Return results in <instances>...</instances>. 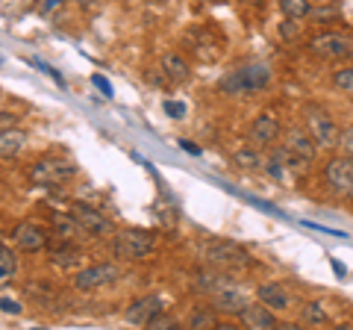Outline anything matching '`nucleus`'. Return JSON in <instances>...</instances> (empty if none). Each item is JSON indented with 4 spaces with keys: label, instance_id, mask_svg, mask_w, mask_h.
<instances>
[{
    "label": "nucleus",
    "instance_id": "nucleus-1",
    "mask_svg": "<svg viewBox=\"0 0 353 330\" xmlns=\"http://www.w3.org/2000/svg\"><path fill=\"white\" fill-rule=\"evenodd\" d=\"M197 254L203 257V262H209L212 269H248L250 257L245 248H239L236 242H224V239H203L197 245Z\"/></svg>",
    "mask_w": 353,
    "mask_h": 330
},
{
    "label": "nucleus",
    "instance_id": "nucleus-2",
    "mask_svg": "<svg viewBox=\"0 0 353 330\" xmlns=\"http://www.w3.org/2000/svg\"><path fill=\"white\" fill-rule=\"evenodd\" d=\"M71 177H77V165L68 157H41L30 168V183L39 189H57Z\"/></svg>",
    "mask_w": 353,
    "mask_h": 330
},
{
    "label": "nucleus",
    "instance_id": "nucleus-3",
    "mask_svg": "<svg viewBox=\"0 0 353 330\" xmlns=\"http://www.w3.org/2000/svg\"><path fill=\"white\" fill-rule=\"evenodd\" d=\"M153 248H157V233H150V230H141V227H127L115 233L112 239V254L118 260H145L153 254Z\"/></svg>",
    "mask_w": 353,
    "mask_h": 330
},
{
    "label": "nucleus",
    "instance_id": "nucleus-4",
    "mask_svg": "<svg viewBox=\"0 0 353 330\" xmlns=\"http://www.w3.org/2000/svg\"><path fill=\"white\" fill-rule=\"evenodd\" d=\"M324 183L327 189L345 197V201H353V157L341 153V157H333L324 165Z\"/></svg>",
    "mask_w": 353,
    "mask_h": 330
},
{
    "label": "nucleus",
    "instance_id": "nucleus-5",
    "mask_svg": "<svg viewBox=\"0 0 353 330\" xmlns=\"http://www.w3.org/2000/svg\"><path fill=\"white\" fill-rule=\"evenodd\" d=\"M309 50L321 59H350L353 57V36L347 32H336V30H327V32H318L309 41Z\"/></svg>",
    "mask_w": 353,
    "mask_h": 330
},
{
    "label": "nucleus",
    "instance_id": "nucleus-6",
    "mask_svg": "<svg viewBox=\"0 0 353 330\" xmlns=\"http://www.w3.org/2000/svg\"><path fill=\"white\" fill-rule=\"evenodd\" d=\"M271 83V68H265V65H241V68L233 74V77H227L224 83V92L230 95H241V92H262L265 86Z\"/></svg>",
    "mask_w": 353,
    "mask_h": 330
},
{
    "label": "nucleus",
    "instance_id": "nucleus-7",
    "mask_svg": "<svg viewBox=\"0 0 353 330\" xmlns=\"http://www.w3.org/2000/svg\"><path fill=\"white\" fill-rule=\"evenodd\" d=\"M306 130H309V136L315 139L318 148H327V151L330 148H339L341 127L324 113V109H315V106L306 109Z\"/></svg>",
    "mask_w": 353,
    "mask_h": 330
},
{
    "label": "nucleus",
    "instance_id": "nucleus-8",
    "mask_svg": "<svg viewBox=\"0 0 353 330\" xmlns=\"http://www.w3.org/2000/svg\"><path fill=\"white\" fill-rule=\"evenodd\" d=\"M118 274L121 271H118V266H112V262H97V266H88L83 271H77L74 286L80 292H94V289H101V286L115 283Z\"/></svg>",
    "mask_w": 353,
    "mask_h": 330
},
{
    "label": "nucleus",
    "instance_id": "nucleus-9",
    "mask_svg": "<svg viewBox=\"0 0 353 330\" xmlns=\"http://www.w3.org/2000/svg\"><path fill=\"white\" fill-rule=\"evenodd\" d=\"M71 215L77 218V224L85 230V236L103 239V236L112 233V222H109L103 213H97L94 206H88V204H71Z\"/></svg>",
    "mask_w": 353,
    "mask_h": 330
},
{
    "label": "nucleus",
    "instance_id": "nucleus-10",
    "mask_svg": "<svg viewBox=\"0 0 353 330\" xmlns=\"http://www.w3.org/2000/svg\"><path fill=\"white\" fill-rule=\"evenodd\" d=\"M306 168V159L303 157H297V153L292 148H277L268 157V174L271 177H277V180H285V177H297Z\"/></svg>",
    "mask_w": 353,
    "mask_h": 330
},
{
    "label": "nucleus",
    "instance_id": "nucleus-11",
    "mask_svg": "<svg viewBox=\"0 0 353 330\" xmlns=\"http://www.w3.org/2000/svg\"><path fill=\"white\" fill-rule=\"evenodd\" d=\"M12 239L21 251H27V254H36V251L48 248V233H44V227L39 222H18L12 230Z\"/></svg>",
    "mask_w": 353,
    "mask_h": 330
},
{
    "label": "nucleus",
    "instance_id": "nucleus-12",
    "mask_svg": "<svg viewBox=\"0 0 353 330\" xmlns=\"http://www.w3.org/2000/svg\"><path fill=\"white\" fill-rule=\"evenodd\" d=\"M280 139V118L274 113H259L253 118L250 124V142L256 148H265V145H274Z\"/></svg>",
    "mask_w": 353,
    "mask_h": 330
},
{
    "label": "nucleus",
    "instance_id": "nucleus-13",
    "mask_svg": "<svg viewBox=\"0 0 353 330\" xmlns=\"http://www.w3.org/2000/svg\"><path fill=\"white\" fill-rule=\"evenodd\" d=\"M162 313V301L148 295V298H139L136 304H130V310L124 313V318L132 324V327H148L153 324V318Z\"/></svg>",
    "mask_w": 353,
    "mask_h": 330
},
{
    "label": "nucleus",
    "instance_id": "nucleus-14",
    "mask_svg": "<svg viewBox=\"0 0 353 330\" xmlns=\"http://www.w3.org/2000/svg\"><path fill=\"white\" fill-rule=\"evenodd\" d=\"M250 301H248V295L241 292V289H236V286H224V289H218L215 295H212V307L218 313H224V316H239L241 310H245Z\"/></svg>",
    "mask_w": 353,
    "mask_h": 330
},
{
    "label": "nucleus",
    "instance_id": "nucleus-15",
    "mask_svg": "<svg viewBox=\"0 0 353 330\" xmlns=\"http://www.w3.org/2000/svg\"><path fill=\"white\" fill-rule=\"evenodd\" d=\"M241 324L245 327H253V330H268V327H277V318H274V310L265 307L262 301L259 304H248L245 310L239 313Z\"/></svg>",
    "mask_w": 353,
    "mask_h": 330
},
{
    "label": "nucleus",
    "instance_id": "nucleus-16",
    "mask_svg": "<svg viewBox=\"0 0 353 330\" xmlns=\"http://www.w3.org/2000/svg\"><path fill=\"white\" fill-rule=\"evenodd\" d=\"M256 298L265 307H271L274 313H283V310H289L292 307V298H289V292H285L283 283H262L256 289Z\"/></svg>",
    "mask_w": 353,
    "mask_h": 330
},
{
    "label": "nucleus",
    "instance_id": "nucleus-17",
    "mask_svg": "<svg viewBox=\"0 0 353 330\" xmlns=\"http://www.w3.org/2000/svg\"><path fill=\"white\" fill-rule=\"evenodd\" d=\"M50 262L57 269H77L83 262V251L77 248V242L68 239H59V245L50 248Z\"/></svg>",
    "mask_w": 353,
    "mask_h": 330
},
{
    "label": "nucleus",
    "instance_id": "nucleus-18",
    "mask_svg": "<svg viewBox=\"0 0 353 330\" xmlns=\"http://www.w3.org/2000/svg\"><path fill=\"white\" fill-rule=\"evenodd\" d=\"M50 224L57 230L59 239H68V242H80L85 236V230L77 224V218L71 213H50Z\"/></svg>",
    "mask_w": 353,
    "mask_h": 330
},
{
    "label": "nucleus",
    "instance_id": "nucleus-19",
    "mask_svg": "<svg viewBox=\"0 0 353 330\" xmlns=\"http://www.w3.org/2000/svg\"><path fill=\"white\" fill-rule=\"evenodd\" d=\"M285 148H292L297 157H303L306 162H312L315 159V153H318V145H315V139L303 133V130H289V136H285Z\"/></svg>",
    "mask_w": 353,
    "mask_h": 330
},
{
    "label": "nucleus",
    "instance_id": "nucleus-20",
    "mask_svg": "<svg viewBox=\"0 0 353 330\" xmlns=\"http://www.w3.org/2000/svg\"><path fill=\"white\" fill-rule=\"evenodd\" d=\"M24 145H27V133H24V130H18V127L0 130V159L18 157Z\"/></svg>",
    "mask_w": 353,
    "mask_h": 330
},
{
    "label": "nucleus",
    "instance_id": "nucleus-21",
    "mask_svg": "<svg viewBox=\"0 0 353 330\" xmlns=\"http://www.w3.org/2000/svg\"><path fill=\"white\" fill-rule=\"evenodd\" d=\"M15 271H18V257H15V251L0 242V289L12 283Z\"/></svg>",
    "mask_w": 353,
    "mask_h": 330
},
{
    "label": "nucleus",
    "instance_id": "nucleus-22",
    "mask_svg": "<svg viewBox=\"0 0 353 330\" xmlns=\"http://www.w3.org/2000/svg\"><path fill=\"white\" fill-rule=\"evenodd\" d=\"M162 68H165V74H168L174 83H185V80H189V65H185V59L180 57V53H165V57H162Z\"/></svg>",
    "mask_w": 353,
    "mask_h": 330
},
{
    "label": "nucleus",
    "instance_id": "nucleus-23",
    "mask_svg": "<svg viewBox=\"0 0 353 330\" xmlns=\"http://www.w3.org/2000/svg\"><path fill=\"white\" fill-rule=\"evenodd\" d=\"M280 12L285 18L301 21L306 15H312V6H309V0H280Z\"/></svg>",
    "mask_w": 353,
    "mask_h": 330
},
{
    "label": "nucleus",
    "instance_id": "nucleus-24",
    "mask_svg": "<svg viewBox=\"0 0 353 330\" xmlns=\"http://www.w3.org/2000/svg\"><path fill=\"white\" fill-rule=\"evenodd\" d=\"M189 327H218V310L212 307V310H192V316H189V322H185Z\"/></svg>",
    "mask_w": 353,
    "mask_h": 330
},
{
    "label": "nucleus",
    "instance_id": "nucleus-25",
    "mask_svg": "<svg viewBox=\"0 0 353 330\" xmlns=\"http://www.w3.org/2000/svg\"><path fill=\"white\" fill-rule=\"evenodd\" d=\"M303 318H306L309 324H327V322H330V316L324 313L321 301H309V304H306V310H303Z\"/></svg>",
    "mask_w": 353,
    "mask_h": 330
},
{
    "label": "nucleus",
    "instance_id": "nucleus-26",
    "mask_svg": "<svg viewBox=\"0 0 353 330\" xmlns=\"http://www.w3.org/2000/svg\"><path fill=\"white\" fill-rule=\"evenodd\" d=\"M333 86L341 92H350L353 95V65H347V68H339L333 74Z\"/></svg>",
    "mask_w": 353,
    "mask_h": 330
},
{
    "label": "nucleus",
    "instance_id": "nucleus-27",
    "mask_svg": "<svg viewBox=\"0 0 353 330\" xmlns=\"http://www.w3.org/2000/svg\"><path fill=\"white\" fill-rule=\"evenodd\" d=\"M236 162L241 165V168H259L256 151H239V153H236Z\"/></svg>",
    "mask_w": 353,
    "mask_h": 330
},
{
    "label": "nucleus",
    "instance_id": "nucleus-28",
    "mask_svg": "<svg viewBox=\"0 0 353 330\" xmlns=\"http://www.w3.org/2000/svg\"><path fill=\"white\" fill-rule=\"evenodd\" d=\"M339 148L347 153V157H353V130H341V139H339Z\"/></svg>",
    "mask_w": 353,
    "mask_h": 330
},
{
    "label": "nucleus",
    "instance_id": "nucleus-29",
    "mask_svg": "<svg viewBox=\"0 0 353 330\" xmlns=\"http://www.w3.org/2000/svg\"><path fill=\"white\" fill-rule=\"evenodd\" d=\"M59 6H62V0H41V3H39V15H44V18H48V15H53V12H57Z\"/></svg>",
    "mask_w": 353,
    "mask_h": 330
},
{
    "label": "nucleus",
    "instance_id": "nucleus-30",
    "mask_svg": "<svg viewBox=\"0 0 353 330\" xmlns=\"http://www.w3.org/2000/svg\"><path fill=\"white\" fill-rule=\"evenodd\" d=\"M280 36H283V39H294V36H297L294 18H285V21H283V24H280Z\"/></svg>",
    "mask_w": 353,
    "mask_h": 330
},
{
    "label": "nucleus",
    "instance_id": "nucleus-31",
    "mask_svg": "<svg viewBox=\"0 0 353 330\" xmlns=\"http://www.w3.org/2000/svg\"><path fill=\"white\" fill-rule=\"evenodd\" d=\"M312 15H315L318 21H333V18H339V6H330V9H312Z\"/></svg>",
    "mask_w": 353,
    "mask_h": 330
},
{
    "label": "nucleus",
    "instance_id": "nucleus-32",
    "mask_svg": "<svg viewBox=\"0 0 353 330\" xmlns=\"http://www.w3.org/2000/svg\"><path fill=\"white\" fill-rule=\"evenodd\" d=\"M0 313H12V316H18V313H21V304L12 301V298H0Z\"/></svg>",
    "mask_w": 353,
    "mask_h": 330
},
{
    "label": "nucleus",
    "instance_id": "nucleus-33",
    "mask_svg": "<svg viewBox=\"0 0 353 330\" xmlns=\"http://www.w3.org/2000/svg\"><path fill=\"white\" fill-rule=\"evenodd\" d=\"M165 113H168L171 118H183L185 106H183V104H174V101H165Z\"/></svg>",
    "mask_w": 353,
    "mask_h": 330
},
{
    "label": "nucleus",
    "instance_id": "nucleus-34",
    "mask_svg": "<svg viewBox=\"0 0 353 330\" xmlns=\"http://www.w3.org/2000/svg\"><path fill=\"white\" fill-rule=\"evenodd\" d=\"M15 121H18V115H12V113H0V130L15 127Z\"/></svg>",
    "mask_w": 353,
    "mask_h": 330
},
{
    "label": "nucleus",
    "instance_id": "nucleus-35",
    "mask_svg": "<svg viewBox=\"0 0 353 330\" xmlns=\"http://www.w3.org/2000/svg\"><path fill=\"white\" fill-rule=\"evenodd\" d=\"M92 80H94V86H97V89H103V95H106V97H109V95H112V86H109V83L103 80V77H101V74H94V77H92Z\"/></svg>",
    "mask_w": 353,
    "mask_h": 330
},
{
    "label": "nucleus",
    "instance_id": "nucleus-36",
    "mask_svg": "<svg viewBox=\"0 0 353 330\" xmlns=\"http://www.w3.org/2000/svg\"><path fill=\"white\" fill-rule=\"evenodd\" d=\"M333 271L339 274V278H345V266H341V262H333Z\"/></svg>",
    "mask_w": 353,
    "mask_h": 330
}]
</instances>
